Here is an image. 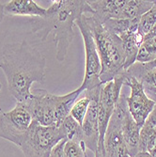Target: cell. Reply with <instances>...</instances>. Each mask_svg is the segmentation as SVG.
<instances>
[{
  "instance_id": "obj_18",
  "label": "cell",
  "mask_w": 156,
  "mask_h": 157,
  "mask_svg": "<svg viewBox=\"0 0 156 157\" xmlns=\"http://www.w3.org/2000/svg\"><path fill=\"white\" fill-rule=\"evenodd\" d=\"M155 59H156V36L149 39H144L136 56V62L147 63L154 60Z\"/></svg>"
},
{
  "instance_id": "obj_24",
  "label": "cell",
  "mask_w": 156,
  "mask_h": 157,
  "mask_svg": "<svg viewBox=\"0 0 156 157\" xmlns=\"http://www.w3.org/2000/svg\"><path fill=\"white\" fill-rule=\"evenodd\" d=\"M4 15H5V13H4V5L0 4V23L2 22V20L4 18Z\"/></svg>"
},
{
  "instance_id": "obj_8",
  "label": "cell",
  "mask_w": 156,
  "mask_h": 157,
  "mask_svg": "<svg viewBox=\"0 0 156 157\" xmlns=\"http://www.w3.org/2000/svg\"><path fill=\"white\" fill-rule=\"evenodd\" d=\"M32 121L26 105L17 102L12 110L0 115V137L20 147Z\"/></svg>"
},
{
  "instance_id": "obj_23",
  "label": "cell",
  "mask_w": 156,
  "mask_h": 157,
  "mask_svg": "<svg viewBox=\"0 0 156 157\" xmlns=\"http://www.w3.org/2000/svg\"><path fill=\"white\" fill-rule=\"evenodd\" d=\"M156 36V24L154 25V26L151 28L150 30V32L144 36V39H149V38H152V37H155Z\"/></svg>"
},
{
  "instance_id": "obj_5",
  "label": "cell",
  "mask_w": 156,
  "mask_h": 157,
  "mask_svg": "<svg viewBox=\"0 0 156 157\" xmlns=\"http://www.w3.org/2000/svg\"><path fill=\"white\" fill-rule=\"evenodd\" d=\"M125 72L116 76L112 81L103 85L99 101V142L95 157H104L105 147L104 140L109 121L113 115L115 106L121 94V88L125 85Z\"/></svg>"
},
{
  "instance_id": "obj_28",
  "label": "cell",
  "mask_w": 156,
  "mask_h": 157,
  "mask_svg": "<svg viewBox=\"0 0 156 157\" xmlns=\"http://www.w3.org/2000/svg\"><path fill=\"white\" fill-rule=\"evenodd\" d=\"M149 95H150V99H151V100H153V101L156 103V96H155V95H153V94H149Z\"/></svg>"
},
{
  "instance_id": "obj_12",
  "label": "cell",
  "mask_w": 156,
  "mask_h": 157,
  "mask_svg": "<svg viewBox=\"0 0 156 157\" xmlns=\"http://www.w3.org/2000/svg\"><path fill=\"white\" fill-rule=\"evenodd\" d=\"M4 13L11 16L44 17L46 9L39 6L33 0H11L4 4Z\"/></svg>"
},
{
  "instance_id": "obj_29",
  "label": "cell",
  "mask_w": 156,
  "mask_h": 157,
  "mask_svg": "<svg viewBox=\"0 0 156 157\" xmlns=\"http://www.w3.org/2000/svg\"><path fill=\"white\" fill-rule=\"evenodd\" d=\"M1 88H2V85H1V83H0V90H1Z\"/></svg>"
},
{
  "instance_id": "obj_11",
  "label": "cell",
  "mask_w": 156,
  "mask_h": 157,
  "mask_svg": "<svg viewBox=\"0 0 156 157\" xmlns=\"http://www.w3.org/2000/svg\"><path fill=\"white\" fill-rule=\"evenodd\" d=\"M103 86L95 88L91 90H86L90 96V104L82 124L83 142L87 149L96 154L99 142V125H98V114H99V101Z\"/></svg>"
},
{
  "instance_id": "obj_26",
  "label": "cell",
  "mask_w": 156,
  "mask_h": 157,
  "mask_svg": "<svg viewBox=\"0 0 156 157\" xmlns=\"http://www.w3.org/2000/svg\"><path fill=\"white\" fill-rule=\"evenodd\" d=\"M149 153L151 155V157H156V140H155V143H154L153 148L151 149V151Z\"/></svg>"
},
{
  "instance_id": "obj_15",
  "label": "cell",
  "mask_w": 156,
  "mask_h": 157,
  "mask_svg": "<svg viewBox=\"0 0 156 157\" xmlns=\"http://www.w3.org/2000/svg\"><path fill=\"white\" fill-rule=\"evenodd\" d=\"M120 40L123 42L124 53H125V62H124V71L131 67L134 63L136 62V56L139 51V48L144 40V37L140 35L138 31L133 32L128 31L121 36Z\"/></svg>"
},
{
  "instance_id": "obj_4",
  "label": "cell",
  "mask_w": 156,
  "mask_h": 157,
  "mask_svg": "<svg viewBox=\"0 0 156 157\" xmlns=\"http://www.w3.org/2000/svg\"><path fill=\"white\" fill-rule=\"evenodd\" d=\"M65 138L60 127H46L33 121L19 147L25 157H50L53 149Z\"/></svg>"
},
{
  "instance_id": "obj_16",
  "label": "cell",
  "mask_w": 156,
  "mask_h": 157,
  "mask_svg": "<svg viewBox=\"0 0 156 157\" xmlns=\"http://www.w3.org/2000/svg\"><path fill=\"white\" fill-rule=\"evenodd\" d=\"M139 19L140 17L135 19H108L103 25L106 30L120 37L128 31H138Z\"/></svg>"
},
{
  "instance_id": "obj_2",
  "label": "cell",
  "mask_w": 156,
  "mask_h": 157,
  "mask_svg": "<svg viewBox=\"0 0 156 157\" xmlns=\"http://www.w3.org/2000/svg\"><path fill=\"white\" fill-rule=\"evenodd\" d=\"M46 9L44 17L30 18L32 32L40 41H44L49 35L53 36L56 49L55 59L63 62L69 47L74 40V25L75 22L86 14L93 15V10L85 0H56Z\"/></svg>"
},
{
  "instance_id": "obj_10",
  "label": "cell",
  "mask_w": 156,
  "mask_h": 157,
  "mask_svg": "<svg viewBox=\"0 0 156 157\" xmlns=\"http://www.w3.org/2000/svg\"><path fill=\"white\" fill-rule=\"evenodd\" d=\"M125 85L130 87L131 94L127 97L129 112L135 122L142 127L156 103L146 93L143 85L125 73Z\"/></svg>"
},
{
  "instance_id": "obj_9",
  "label": "cell",
  "mask_w": 156,
  "mask_h": 157,
  "mask_svg": "<svg viewBox=\"0 0 156 157\" xmlns=\"http://www.w3.org/2000/svg\"><path fill=\"white\" fill-rule=\"evenodd\" d=\"M58 96L46 90H31V96L24 103L29 110L33 121L46 127H59L56 121Z\"/></svg>"
},
{
  "instance_id": "obj_7",
  "label": "cell",
  "mask_w": 156,
  "mask_h": 157,
  "mask_svg": "<svg viewBox=\"0 0 156 157\" xmlns=\"http://www.w3.org/2000/svg\"><path fill=\"white\" fill-rule=\"evenodd\" d=\"M128 110L127 97L120 94L105 135L104 157H130L122 135V121Z\"/></svg>"
},
{
  "instance_id": "obj_19",
  "label": "cell",
  "mask_w": 156,
  "mask_h": 157,
  "mask_svg": "<svg viewBox=\"0 0 156 157\" xmlns=\"http://www.w3.org/2000/svg\"><path fill=\"white\" fill-rule=\"evenodd\" d=\"M90 101H91L90 96L86 92L82 98H80L78 101H76L74 103L72 110H70V115L72 116L81 126L83 124L85 117H86V114L88 112Z\"/></svg>"
},
{
  "instance_id": "obj_1",
  "label": "cell",
  "mask_w": 156,
  "mask_h": 157,
  "mask_svg": "<svg viewBox=\"0 0 156 157\" xmlns=\"http://www.w3.org/2000/svg\"><path fill=\"white\" fill-rule=\"evenodd\" d=\"M0 68L5 74L12 97L23 103L31 96V86L46 76V59L26 40L9 44L0 53Z\"/></svg>"
},
{
  "instance_id": "obj_25",
  "label": "cell",
  "mask_w": 156,
  "mask_h": 157,
  "mask_svg": "<svg viewBox=\"0 0 156 157\" xmlns=\"http://www.w3.org/2000/svg\"><path fill=\"white\" fill-rule=\"evenodd\" d=\"M135 157H151V155L148 152H138Z\"/></svg>"
},
{
  "instance_id": "obj_22",
  "label": "cell",
  "mask_w": 156,
  "mask_h": 157,
  "mask_svg": "<svg viewBox=\"0 0 156 157\" xmlns=\"http://www.w3.org/2000/svg\"><path fill=\"white\" fill-rule=\"evenodd\" d=\"M66 140L67 139L61 140L59 143L53 149L50 157H64L63 156V148H64V144H65Z\"/></svg>"
},
{
  "instance_id": "obj_14",
  "label": "cell",
  "mask_w": 156,
  "mask_h": 157,
  "mask_svg": "<svg viewBox=\"0 0 156 157\" xmlns=\"http://www.w3.org/2000/svg\"><path fill=\"white\" fill-rule=\"evenodd\" d=\"M140 130L141 126L135 122L128 110L122 121V135L130 157H135L139 152Z\"/></svg>"
},
{
  "instance_id": "obj_17",
  "label": "cell",
  "mask_w": 156,
  "mask_h": 157,
  "mask_svg": "<svg viewBox=\"0 0 156 157\" xmlns=\"http://www.w3.org/2000/svg\"><path fill=\"white\" fill-rule=\"evenodd\" d=\"M59 127L62 129L65 138L67 140L78 142V143H84L82 126L70 115H69L63 121L62 124Z\"/></svg>"
},
{
  "instance_id": "obj_27",
  "label": "cell",
  "mask_w": 156,
  "mask_h": 157,
  "mask_svg": "<svg viewBox=\"0 0 156 157\" xmlns=\"http://www.w3.org/2000/svg\"><path fill=\"white\" fill-rule=\"evenodd\" d=\"M146 92H148V94H153L156 96V88L153 89H150V90H145Z\"/></svg>"
},
{
  "instance_id": "obj_3",
  "label": "cell",
  "mask_w": 156,
  "mask_h": 157,
  "mask_svg": "<svg viewBox=\"0 0 156 157\" xmlns=\"http://www.w3.org/2000/svg\"><path fill=\"white\" fill-rule=\"evenodd\" d=\"M85 19L92 33L100 56L102 65L100 79L105 85L125 72L123 68L125 62L123 42L119 36L106 30L103 24L93 15L85 16Z\"/></svg>"
},
{
  "instance_id": "obj_20",
  "label": "cell",
  "mask_w": 156,
  "mask_h": 157,
  "mask_svg": "<svg viewBox=\"0 0 156 157\" xmlns=\"http://www.w3.org/2000/svg\"><path fill=\"white\" fill-rule=\"evenodd\" d=\"M156 24V5L144 13L139 19L138 33L143 37L147 35Z\"/></svg>"
},
{
  "instance_id": "obj_6",
  "label": "cell",
  "mask_w": 156,
  "mask_h": 157,
  "mask_svg": "<svg viewBox=\"0 0 156 157\" xmlns=\"http://www.w3.org/2000/svg\"><path fill=\"white\" fill-rule=\"evenodd\" d=\"M86 15H82L75 25L79 28L83 38L85 45V54H86V66H85V76L80 87L86 90H91L95 88L103 86L100 76L102 72V65L100 56H99L95 41L92 33L85 19Z\"/></svg>"
},
{
  "instance_id": "obj_13",
  "label": "cell",
  "mask_w": 156,
  "mask_h": 157,
  "mask_svg": "<svg viewBox=\"0 0 156 157\" xmlns=\"http://www.w3.org/2000/svg\"><path fill=\"white\" fill-rule=\"evenodd\" d=\"M143 85L145 90L156 88V59L150 62H135L125 71Z\"/></svg>"
},
{
  "instance_id": "obj_21",
  "label": "cell",
  "mask_w": 156,
  "mask_h": 157,
  "mask_svg": "<svg viewBox=\"0 0 156 157\" xmlns=\"http://www.w3.org/2000/svg\"><path fill=\"white\" fill-rule=\"evenodd\" d=\"M86 146L84 143L66 140L63 148L64 157H87Z\"/></svg>"
}]
</instances>
